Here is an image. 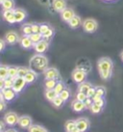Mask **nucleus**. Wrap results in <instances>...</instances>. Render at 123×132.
<instances>
[{"mask_svg":"<svg viewBox=\"0 0 123 132\" xmlns=\"http://www.w3.org/2000/svg\"><path fill=\"white\" fill-rule=\"evenodd\" d=\"M84 103H85L86 109H91V107L92 106V104H93V100H92L91 97H87V98L84 101Z\"/></svg>","mask_w":123,"mask_h":132,"instance_id":"nucleus-41","label":"nucleus"},{"mask_svg":"<svg viewBox=\"0 0 123 132\" xmlns=\"http://www.w3.org/2000/svg\"><path fill=\"white\" fill-rule=\"evenodd\" d=\"M21 31H22V33H23V35L30 36V35L33 33L32 25L29 24V23H23V25L21 26Z\"/></svg>","mask_w":123,"mask_h":132,"instance_id":"nucleus-28","label":"nucleus"},{"mask_svg":"<svg viewBox=\"0 0 123 132\" xmlns=\"http://www.w3.org/2000/svg\"><path fill=\"white\" fill-rule=\"evenodd\" d=\"M53 35H54V29L51 27L50 29L48 30L47 32H45L44 34H42V36H43V40H49L52 39V37H53Z\"/></svg>","mask_w":123,"mask_h":132,"instance_id":"nucleus-37","label":"nucleus"},{"mask_svg":"<svg viewBox=\"0 0 123 132\" xmlns=\"http://www.w3.org/2000/svg\"><path fill=\"white\" fill-rule=\"evenodd\" d=\"M29 66L31 70H34L37 72H43L48 68V59L43 54L37 53L30 59Z\"/></svg>","mask_w":123,"mask_h":132,"instance_id":"nucleus-2","label":"nucleus"},{"mask_svg":"<svg viewBox=\"0 0 123 132\" xmlns=\"http://www.w3.org/2000/svg\"><path fill=\"white\" fill-rule=\"evenodd\" d=\"M57 79H44V88L45 90H54L58 83Z\"/></svg>","mask_w":123,"mask_h":132,"instance_id":"nucleus-23","label":"nucleus"},{"mask_svg":"<svg viewBox=\"0 0 123 132\" xmlns=\"http://www.w3.org/2000/svg\"><path fill=\"white\" fill-rule=\"evenodd\" d=\"M69 132H80V131H79V130H78V129H75L74 131H69Z\"/></svg>","mask_w":123,"mask_h":132,"instance_id":"nucleus-52","label":"nucleus"},{"mask_svg":"<svg viewBox=\"0 0 123 132\" xmlns=\"http://www.w3.org/2000/svg\"><path fill=\"white\" fill-rule=\"evenodd\" d=\"M2 10H14L15 9V0H4L1 2Z\"/></svg>","mask_w":123,"mask_h":132,"instance_id":"nucleus-24","label":"nucleus"},{"mask_svg":"<svg viewBox=\"0 0 123 132\" xmlns=\"http://www.w3.org/2000/svg\"><path fill=\"white\" fill-rule=\"evenodd\" d=\"M87 98V94H85V93H82V92H78L76 95V99L80 100V101H85L86 99Z\"/></svg>","mask_w":123,"mask_h":132,"instance_id":"nucleus-39","label":"nucleus"},{"mask_svg":"<svg viewBox=\"0 0 123 132\" xmlns=\"http://www.w3.org/2000/svg\"><path fill=\"white\" fill-rule=\"evenodd\" d=\"M60 14H61V19L65 22H68L74 15H76L72 8H68V7L65 8V10L61 12V13H60Z\"/></svg>","mask_w":123,"mask_h":132,"instance_id":"nucleus-17","label":"nucleus"},{"mask_svg":"<svg viewBox=\"0 0 123 132\" xmlns=\"http://www.w3.org/2000/svg\"><path fill=\"white\" fill-rule=\"evenodd\" d=\"M65 101L61 98L60 95H57V96L53 99V101H52L51 103H52V105H53L54 107H56V108H61V107L65 104Z\"/></svg>","mask_w":123,"mask_h":132,"instance_id":"nucleus-29","label":"nucleus"},{"mask_svg":"<svg viewBox=\"0 0 123 132\" xmlns=\"http://www.w3.org/2000/svg\"><path fill=\"white\" fill-rule=\"evenodd\" d=\"M14 80H15V78H13V77H8L6 79H4V89H13Z\"/></svg>","mask_w":123,"mask_h":132,"instance_id":"nucleus-32","label":"nucleus"},{"mask_svg":"<svg viewBox=\"0 0 123 132\" xmlns=\"http://www.w3.org/2000/svg\"><path fill=\"white\" fill-rule=\"evenodd\" d=\"M4 40H6L7 44L13 45V44H15L16 43H18L20 40V38H19V36H18V34L16 32H15V31H9L5 35Z\"/></svg>","mask_w":123,"mask_h":132,"instance_id":"nucleus-9","label":"nucleus"},{"mask_svg":"<svg viewBox=\"0 0 123 132\" xmlns=\"http://www.w3.org/2000/svg\"><path fill=\"white\" fill-rule=\"evenodd\" d=\"M28 131L29 132H49L45 127L41 126V125H32L28 128Z\"/></svg>","mask_w":123,"mask_h":132,"instance_id":"nucleus-26","label":"nucleus"},{"mask_svg":"<svg viewBox=\"0 0 123 132\" xmlns=\"http://www.w3.org/2000/svg\"><path fill=\"white\" fill-rule=\"evenodd\" d=\"M6 44H7V43H6V40H4V39H1V40H0V46H1L0 50H1V52H3L4 50H5Z\"/></svg>","mask_w":123,"mask_h":132,"instance_id":"nucleus-46","label":"nucleus"},{"mask_svg":"<svg viewBox=\"0 0 123 132\" xmlns=\"http://www.w3.org/2000/svg\"><path fill=\"white\" fill-rule=\"evenodd\" d=\"M32 118L28 116V115H23L19 117V121H18V125L19 127H21L22 129H28L33 125L32 123Z\"/></svg>","mask_w":123,"mask_h":132,"instance_id":"nucleus-12","label":"nucleus"},{"mask_svg":"<svg viewBox=\"0 0 123 132\" xmlns=\"http://www.w3.org/2000/svg\"><path fill=\"white\" fill-rule=\"evenodd\" d=\"M91 112L92 114H100L103 111V107L101 106H98V105H96L95 103L93 102V104H92V106L91 107Z\"/></svg>","mask_w":123,"mask_h":132,"instance_id":"nucleus-38","label":"nucleus"},{"mask_svg":"<svg viewBox=\"0 0 123 132\" xmlns=\"http://www.w3.org/2000/svg\"><path fill=\"white\" fill-rule=\"evenodd\" d=\"M6 100L4 98H0V111L1 112H4L5 109H6Z\"/></svg>","mask_w":123,"mask_h":132,"instance_id":"nucleus-45","label":"nucleus"},{"mask_svg":"<svg viewBox=\"0 0 123 132\" xmlns=\"http://www.w3.org/2000/svg\"><path fill=\"white\" fill-rule=\"evenodd\" d=\"M52 8L55 12L61 13L65 8H67L66 0H52Z\"/></svg>","mask_w":123,"mask_h":132,"instance_id":"nucleus-13","label":"nucleus"},{"mask_svg":"<svg viewBox=\"0 0 123 132\" xmlns=\"http://www.w3.org/2000/svg\"><path fill=\"white\" fill-rule=\"evenodd\" d=\"M102 1H105V2H108V3H111V2H116L117 0H102Z\"/></svg>","mask_w":123,"mask_h":132,"instance_id":"nucleus-50","label":"nucleus"},{"mask_svg":"<svg viewBox=\"0 0 123 132\" xmlns=\"http://www.w3.org/2000/svg\"><path fill=\"white\" fill-rule=\"evenodd\" d=\"M0 94L3 95L4 99L7 101V102H11L13 101L15 98H16V96H17V93H15L14 91V89H3V90H1V92Z\"/></svg>","mask_w":123,"mask_h":132,"instance_id":"nucleus-10","label":"nucleus"},{"mask_svg":"<svg viewBox=\"0 0 123 132\" xmlns=\"http://www.w3.org/2000/svg\"><path fill=\"white\" fill-rule=\"evenodd\" d=\"M120 58H121V60H122V62H123V50L121 51V53H120Z\"/></svg>","mask_w":123,"mask_h":132,"instance_id":"nucleus-51","label":"nucleus"},{"mask_svg":"<svg viewBox=\"0 0 123 132\" xmlns=\"http://www.w3.org/2000/svg\"><path fill=\"white\" fill-rule=\"evenodd\" d=\"M19 44H20V46H21L22 48L27 49V50L34 48V45H35L34 43L32 42V40L30 39L29 36H25V35H23V36L20 38Z\"/></svg>","mask_w":123,"mask_h":132,"instance_id":"nucleus-15","label":"nucleus"},{"mask_svg":"<svg viewBox=\"0 0 123 132\" xmlns=\"http://www.w3.org/2000/svg\"><path fill=\"white\" fill-rule=\"evenodd\" d=\"M87 76V70H83L81 68H76L71 72V78H72V80L76 84H80V83H82L84 81H86Z\"/></svg>","mask_w":123,"mask_h":132,"instance_id":"nucleus-4","label":"nucleus"},{"mask_svg":"<svg viewBox=\"0 0 123 132\" xmlns=\"http://www.w3.org/2000/svg\"><path fill=\"white\" fill-rule=\"evenodd\" d=\"M95 95H96V89H95V87L92 86V87L89 90V92L87 93V97H93Z\"/></svg>","mask_w":123,"mask_h":132,"instance_id":"nucleus-43","label":"nucleus"},{"mask_svg":"<svg viewBox=\"0 0 123 132\" xmlns=\"http://www.w3.org/2000/svg\"><path fill=\"white\" fill-rule=\"evenodd\" d=\"M67 23H68L69 27L71 29H77L78 27H80V26L83 24V20H82V19L80 18L79 15H75Z\"/></svg>","mask_w":123,"mask_h":132,"instance_id":"nucleus-19","label":"nucleus"},{"mask_svg":"<svg viewBox=\"0 0 123 132\" xmlns=\"http://www.w3.org/2000/svg\"><path fill=\"white\" fill-rule=\"evenodd\" d=\"M3 120L6 122V125L9 126H15V125H18L19 117L15 112H8L4 115Z\"/></svg>","mask_w":123,"mask_h":132,"instance_id":"nucleus-5","label":"nucleus"},{"mask_svg":"<svg viewBox=\"0 0 123 132\" xmlns=\"http://www.w3.org/2000/svg\"><path fill=\"white\" fill-rule=\"evenodd\" d=\"M94 103H95L96 105H98V106H101L104 108V106L106 105V100L104 97H101V98H99L98 100H96V101H94Z\"/></svg>","mask_w":123,"mask_h":132,"instance_id":"nucleus-44","label":"nucleus"},{"mask_svg":"<svg viewBox=\"0 0 123 132\" xmlns=\"http://www.w3.org/2000/svg\"><path fill=\"white\" fill-rule=\"evenodd\" d=\"M92 87V85L90 83V82H87V81H84L82 83H80L78 84V92H82V93H85V94H87L89 92V90Z\"/></svg>","mask_w":123,"mask_h":132,"instance_id":"nucleus-22","label":"nucleus"},{"mask_svg":"<svg viewBox=\"0 0 123 132\" xmlns=\"http://www.w3.org/2000/svg\"><path fill=\"white\" fill-rule=\"evenodd\" d=\"M83 30L86 32V33L89 34H92L94 32H96L98 29V22L95 20L94 19H86L83 21Z\"/></svg>","mask_w":123,"mask_h":132,"instance_id":"nucleus-3","label":"nucleus"},{"mask_svg":"<svg viewBox=\"0 0 123 132\" xmlns=\"http://www.w3.org/2000/svg\"><path fill=\"white\" fill-rule=\"evenodd\" d=\"M97 69L99 75L103 80L111 79L113 70V63L108 57H102L97 61Z\"/></svg>","mask_w":123,"mask_h":132,"instance_id":"nucleus-1","label":"nucleus"},{"mask_svg":"<svg viewBox=\"0 0 123 132\" xmlns=\"http://www.w3.org/2000/svg\"><path fill=\"white\" fill-rule=\"evenodd\" d=\"M38 76H39L38 72L35 71L34 70H31V69H30L29 71L27 72V74L24 76V78H25L26 82L28 83V85H29V84H33V83L38 79Z\"/></svg>","mask_w":123,"mask_h":132,"instance_id":"nucleus-20","label":"nucleus"},{"mask_svg":"<svg viewBox=\"0 0 123 132\" xmlns=\"http://www.w3.org/2000/svg\"><path fill=\"white\" fill-rule=\"evenodd\" d=\"M51 28V26L48 23H41L40 24V33L44 34L45 32H47L48 30Z\"/></svg>","mask_w":123,"mask_h":132,"instance_id":"nucleus-40","label":"nucleus"},{"mask_svg":"<svg viewBox=\"0 0 123 132\" xmlns=\"http://www.w3.org/2000/svg\"><path fill=\"white\" fill-rule=\"evenodd\" d=\"M96 89V95H100V96H105L106 94H107V91H106V88L104 86H96L95 87Z\"/></svg>","mask_w":123,"mask_h":132,"instance_id":"nucleus-35","label":"nucleus"},{"mask_svg":"<svg viewBox=\"0 0 123 132\" xmlns=\"http://www.w3.org/2000/svg\"><path fill=\"white\" fill-rule=\"evenodd\" d=\"M65 88H66V87H65V83H64L61 80H59L58 83H57V85H56V87L54 88V91L57 93V95H59L61 92H63V91H64V90H65Z\"/></svg>","mask_w":123,"mask_h":132,"instance_id":"nucleus-31","label":"nucleus"},{"mask_svg":"<svg viewBox=\"0 0 123 132\" xmlns=\"http://www.w3.org/2000/svg\"><path fill=\"white\" fill-rule=\"evenodd\" d=\"M29 37H30V39L32 40L33 43H34V44L40 42L41 40H43V36H42L41 33H32Z\"/></svg>","mask_w":123,"mask_h":132,"instance_id":"nucleus-30","label":"nucleus"},{"mask_svg":"<svg viewBox=\"0 0 123 132\" xmlns=\"http://www.w3.org/2000/svg\"><path fill=\"white\" fill-rule=\"evenodd\" d=\"M15 20L17 23H20V22L25 21V19H27L28 16V14L27 12L22 9V8H15Z\"/></svg>","mask_w":123,"mask_h":132,"instance_id":"nucleus-14","label":"nucleus"},{"mask_svg":"<svg viewBox=\"0 0 123 132\" xmlns=\"http://www.w3.org/2000/svg\"><path fill=\"white\" fill-rule=\"evenodd\" d=\"M44 79H60V71L56 68H47L43 71Z\"/></svg>","mask_w":123,"mask_h":132,"instance_id":"nucleus-8","label":"nucleus"},{"mask_svg":"<svg viewBox=\"0 0 123 132\" xmlns=\"http://www.w3.org/2000/svg\"><path fill=\"white\" fill-rule=\"evenodd\" d=\"M71 109L76 113H80V112H83L86 109L85 106V103L83 101H80L78 99H74L72 102H71Z\"/></svg>","mask_w":123,"mask_h":132,"instance_id":"nucleus-18","label":"nucleus"},{"mask_svg":"<svg viewBox=\"0 0 123 132\" xmlns=\"http://www.w3.org/2000/svg\"><path fill=\"white\" fill-rule=\"evenodd\" d=\"M30 68H26V67H18V71H17V76L24 77L29 71Z\"/></svg>","mask_w":123,"mask_h":132,"instance_id":"nucleus-34","label":"nucleus"},{"mask_svg":"<svg viewBox=\"0 0 123 132\" xmlns=\"http://www.w3.org/2000/svg\"><path fill=\"white\" fill-rule=\"evenodd\" d=\"M48 48H49V42L46 40H41L34 45L35 51L37 53H40V54H43L44 52L48 50Z\"/></svg>","mask_w":123,"mask_h":132,"instance_id":"nucleus-11","label":"nucleus"},{"mask_svg":"<svg viewBox=\"0 0 123 132\" xmlns=\"http://www.w3.org/2000/svg\"><path fill=\"white\" fill-rule=\"evenodd\" d=\"M57 93L55 92L54 90H45V92H44V97L48 100V101H50L52 102L53 101V99L57 96Z\"/></svg>","mask_w":123,"mask_h":132,"instance_id":"nucleus-25","label":"nucleus"},{"mask_svg":"<svg viewBox=\"0 0 123 132\" xmlns=\"http://www.w3.org/2000/svg\"><path fill=\"white\" fill-rule=\"evenodd\" d=\"M76 125L80 132H87L91 127V121L87 118H78L76 120Z\"/></svg>","mask_w":123,"mask_h":132,"instance_id":"nucleus-7","label":"nucleus"},{"mask_svg":"<svg viewBox=\"0 0 123 132\" xmlns=\"http://www.w3.org/2000/svg\"><path fill=\"white\" fill-rule=\"evenodd\" d=\"M17 71H18V67L9 66V77L15 78V77L17 76Z\"/></svg>","mask_w":123,"mask_h":132,"instance_id":"nucleus-33","label":"nucleus"},{"mask_svg":"<svg viewBox=\"0 0 123 132\" xmlns=\"http://www.w3.org/2000/svg\"><path fill=\"white\" fill-rule=\"evenodd\" d=\"M59 95H60L65 101H67V100L69 99V97H70V91H69L67 88H65Z\"/></svg>","mask_w":123,"mask_h":132,"instance_id":"nucleus-36","label":"nucleus"},{"mask_svg":"<svg viewBox=\"0 0 123 132\" xmlns=\"http://www.w3.org/2000/svg\"><path fill=\"white\" fill-rule=\"evenodd\" d=\"M9 77V66L1 65L0 67V79H6Z\"/></svg>","mask_w":123,"mask_h":132,"instance_id":"nucleus-27","label":"nucleus"},{"mask_svg":"<svg viewBox=\"0 0 123 132\" xmlns=\"http://www.w3.org/2000/svg\"><path fill=\"white\" fill-rule=\"evenodd\" d=\"M42 6H49V3H50V0H38Z\"/></svg>","mask_w":123,"mask_h":132,"instance_id":"nucleus-48","label":"nucleus"},{"mask_svg":"<svg viewBox=\"0 0 123 132\" xmlns=\"http://www.w3.org/2000/svg\"><path fill=\"white\" fill-rule=\"evenodd\" d=\"M6 122L4 121V120H2V121H0V129H1V132H5V130H6Z\"/></svg>","mask_w":123,"mask_h":132,"instance_id":"nucleus-47","label":"nucleus"},{"mask_svg":"<svg viewBox=\"0 0 123 132\" xmlns=\"http://www.w3.org/2000/svg\"><path fill=\"white\" fill-rule=\"evenodd\" d=\"M2 16L8 23H15V9L14 10H3L2 11Z\"/></svg>","mask_w":123,"mask_h":132,"instance_id":"nucleus-16","label":"nucleus"},{"mask_svg":"<svg viewBox=\"0 0 123 132\" xmlns=\"http://www.w3.org/2000/svg\"><path fill=\"white\" fill-rule=\"evenodd\" d=\"M65 131H66V132L74 131L75 129H77L76 120H68V121H65Z\"/></svg>","mask_w":123,"mask_h":132,"instance_id":"nucleus-21","label":"nucleus"},{"mask_svg":"<svg viewBox=\"0 0 123 132\" xmlns=\"http://www.w3.org/2000/svg\"><path fill=\"white\" fill-rule=\"evenodd\" d=\"M5 132H18V131L17 130H15V129H14V128H9V129H6Z\"/></svg>","mask_w":123,"mask_h":132,"instance_id":"nucleus-49","label":"nucleus"},{"mask_svg":"<svg viewBox=\"0 0 123 132\" xmlns=\"http://www.w3.org/2000/svg\"><path fill=\"white\" fill-rule=\"evenodd\" d=\"M4 0H0V3H1V2H3Z\"/></svg>","mask_w":123,"mask_h":132,"instance_id":"nucleus-53","label":"nucleus"},{"mask_svg":"<svg viewBox=\"0 0 123 132\" xmlns=\"http://www.w3.org/2000/svg\"><path fill=\"white\" fill-rule=\"evenodd\" d=\"M32 30L33 33H40V24L38 23H32Z\"/></svg>","mask_w":123,"mask_h":132,"instance_id":"nucleus-42","label":"nucleus"},{"mask_svg":"<svg viewBox=\"0 0 123 132\" xmlns=\"http://www.w3.org/2000/svg\"><path fill=\"white\" fill-rule=\"evenodd\" d=\"M28 85V83L26 82L25 78L24 77L16 76L14 80V85H13V89L15 93H21L24 89L26 88V86Z\"/></svg>","mask_w":123,"mask_h":132,"instance_id":"nucleus-6","label":"nucleus"}]
</instances>
